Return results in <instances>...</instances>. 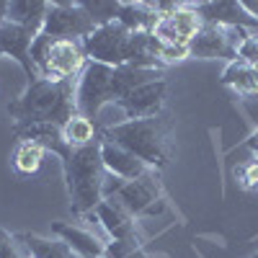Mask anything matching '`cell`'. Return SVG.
Returning a JSON list of instances; mask_svg holds the SVG:
<instances>
[{
    "label": "cell",
    "mask_w": 258,
    "mask_h": 258,
    "mask_svg": "<svg viewBox=\"0 0 258 258\" xmlns=\"http://www.w3.org/2000/svg\"><path fill=\"white\" fill-rule=\"evenodd\" d=\"M13 132L18 140L39 142L47 153L59 158L73 214L88 217V214L96 212V207L106 199L109 178H111L101 160V137L85 147H70L62 137V126L57 124H31V126L13 129Z\"/></svg>",
    "instance_id": "cell-1"
},
{
    "label": "cell",
    "mask_w": 258,
    "mask_h": 258,
    "mask_svg": "<svg viewBox=\"0 0 258 258\" xmlns=\"http://www.w3.org/2000/svg\"><path fill=\"white\" fill-rule=\"evenodd\" d=\"M88 62L111 64V68H142L163 73L165 64L158 59V39L150 31H132L119 21L96 26V31L83 39Z\"/></svg>",
    "instance_id": "cell-2"
},
{
    "label": "cell",
    "mask_w": 258,
    "mask_h": 258,
    "mask_svg": "<svg viewBox=\"0 0 258 258\" xmlns=\"http://www.w3.org/2000/svg\"><path fill=\"white\" fill-rule=\"evenodd\" d=\"M75 88L78 80H47V78H34L26 83L11 103H8V116L13 119V129L31 126V124H57L64 126L75 114Z\"/></svg>",
    "instance_id": "cell-3"
},
{
    "label": "cell",
    "mask_w": 258,
    "mask_h": 258,
    "mask_svg": "<svg viewBox=\"0 0 258 258\" xmlns=\"http://www.w3.org/2000/svg\"><path fill=\"white\" fill-rule=\"evenodd\" d=\"M155 78H163V73L142 70V68H111V64L88 62L85 70L80 73L78 88H75L78 114L96 121L106 106H119V101L129 91H135L137 85L155 80Z\"/></svg>",
    "instance_id": "cell-4"
},
{
    "label": "cell",
    "mask_w": 258,
    "mask_h": 258,
    "mask_svg": "<svg viewBox=\"0 0 258 258\" xmlns=\"http://www.w3.org/2000/svg\"><path fill=\"white\" fill-rule=\"evenodd\" d=\"M170 135H173V121L168 114L147 119H121L101 129L103 140L129 150L153 170L165 168L170 160Z\"/></svg>",
    "instance_id": "cell-5"
},
{
    "label": "cell",
    "mask_w": 258,
    "mask_h": 258,
    "mask_svg": "<svg viewBox=\"0 0 258 258\" xmlns=\"http://www.w3.org/2000/svg\"><path fill=\"white\" fill-rule=\"evenodd\" d=\"M34 68L41 78L47 80H78L80 73L88 64V54L83 49V41L78 39H59V41H47L36 36L31 52H29Z\"/></svg>",
    "instance_id": "cell-6"
},
{
    "label": "cell",
    "mask_w": 258,
    "mask_h": 258,
    "mask_svg": "<svg viewBox=\"0 0 258 258\" xmlns=\"http://www.w3.org/2000/svg\"><path fill=\"white\" fill-rule=\"evenodd\" d=\"M96 31V24L91 13L85 11L83 0H54L49 6V13L44 18V26L36 36L47 41H59V39H88Z\"/></svg>",
    "instance_id": "cell-7"
},
{
    "label": "cell",
    "mask_w": 258,
    "mask_h": 258,
    "mask_svg": "<svg viewBox=\"0 0 258 258\" xmlns=\"http://www.w3.org/2000/svg\"><path fill=\"white\" fill-rule=\"evenodd\" d=\"M111 197L132 217H155V214L165 212V191L160 186L158 170H150L135 181H121Z\"/></svg>",
    "instance_id": "cell-8"
},
{
    "label": "cell",
    "mask_w": 258,
    "mask_h": 258,
    "mask_svg": "<svg viewBox=\"0 0 258 258\" xmlns=\"http://www.w3.org/2000/svg\"><path fill=\"white\" fill-rule=\"evenodd\" d=\"M255 31L248 29H238V26H220V24H204V29L194 36V41L188 44L191 57L199 59H225V62H235L238 59V47L240 41Z\"/></svg>",
    "instance_id": "cell-9"
},
{
    "label": "cell",
    "mask_w": 258,
    "mask_h": 258,
    "mask_svg": "<svg viewBox=\"0 0 258 258\" xmlns=\"http://www.w3.org/2000/svg\"><path fill=\"white\" fill-rule=\"evenodd\" d=\"M204 29V18L191 3H181L176 11H170L155 21V26L150 29L160 44H183L188 47L194 36Z\"/></svg>",
    "instance_id": "cell-10"
},
{
    "label": "cell",
    "mask_w": 258,
    "mask_h": 258,
    "mask_svg": "<svg viewBox=\"0 0 258 258\" xmlns=\"http://www.w3.org/2000/svg\"><path fill=\"white\" fill-rule=\"evenodd\" d=\"M165 91H168V80H165V78L147 80V83L137 85L135 91H129V93L119 101L116 109H121L124 119H147V116H158V114H163Z\"/></svg>",
    "instance_id": "cell-11"
},
{
    "label": "cell",
    "mask_w": 258,
    "mask_h": 258,
    "mask_svg": "<svg viewBox=\"0 0 258 258\" xmlns=\"http://www.w3.org/2000/svg\"><path fill=\"white\" fill-rule=\"evenodd\" d=\"M93 220L106 230L109 240H121V243H140L142 245V235L137 227V217H132L114 197L103 199L96 212H93Z\"/></svg>",
    "instance_id": "cell-12"
},
{
    "label": "cell",
    "mask_w": 258,
    "mask_h": 258,
    "mask_svg": "<svg viewBox=\"0 0 258 258\" xmlns=\"http://www.w3.org/2000/svg\"><path fill=\"white\" fill-rule=\"evenodd\" d=\"M34 39H36V31L21 26V24H13V21L0 24V54H6V57H11V59H16L21 64V70L26 73V83L39 78L34 62L29 57Z\"/></svg>",
    "instance_id": "cell-13"
},
{
    "label": "cell",
    "mask_w": 258,
    "mask_h": 258,
    "mask_svg": "<svg viewBox=\"0 0 258 258\" xmlns=\"http://www.w3.org/2000/svg\"><path fill=\"white\" fill-rule=\"evenodd\" d=\"M52 235L59 238L78 258H103L106 240L80 222H52Z\"/></svg>",
    "instance_id": "cell-14"
},
{
    "label": "cell",
    "mask_w": 258,
    "mask_h": 258,
    "mask_svg": "<svg viewBox=\"0 0 258 258\" xmlns=\"http://www.w3.org/2000/svg\"><path fill=\"white\" fill-rule=\"evenodd\" d=\"M204 18V24L238 26L258 34V21L243 8V0H220V3H191Z\"/></svg>",
    "instance_id": "cell-15"
},
{
    "label": "cell",
    "mask_w": 258,
    "mask_h": 258,
    "mask_svg": "<svg viewBox=\"0 0 258 258\" xmlns=\"http://www.w3.org/2000/svg\"><path fill=\"white\" fill-rule=\"evenodd\" d=\"M101 160L106 165V170H109L111 176L121 178V181H135V178H142L145 173H150L153 168H147L137 155H132L129 150L109 142L101 137Z\"/></svg>",
    "instance_id": "cell-16"
},
{
    "label": "cell",
    "mask_w": 258,
    "mask_h": 258,
    "mask_svg": "<svg viewBox=\"0 0 258 258\" xmlns=\"http://www.w3.org/2000/svg\"><path fill=\"white\" fill-rule=\"evenodd\" d=\"M222 85L232 88L240 98L250 101V98H258V83H255V70L253 64L243 62V59H235V62H227V68L222 70Z\"/></svg>",
    "instance_id": "cell-17"
},
{
    "label": "cell",
    "mask_w": 258,
    "mask_h": 258,
    "mask_svg": "<svg viewBox=\"0 0 258 258\" xmlns=\"http://www.w3.org/2000/svg\"><path fill=\"white\" fill-rule=\"evenodd\" d=\"M49 6L52 3H47V0H8V21L39 34L49 13Z\"/></svg>",
    "instance_id": "cell-18"
},
{
    "label": "cell",
    "mask_w": 258,
    "mask_h": 258,
    "mask_svg": "<svg viewBox=\"0 0 258 258\" xmlns=\"http://www.w3.org/2000/svg\"><path fill=\"white\" fill-rule=\"evenodd\" d=\"M62 137L70 147H85L101 137V129L96 126V121L85 119L83 114H75L68 124L62 126Z\"/></svg>",
    "instance_id": "cell-19"
},
{
    "label": "cell",
    "mask_w": 258,
    "mask_h": 258,
    "mask_svg": "<svg viewBox=\"0 0 258 258\" xmlns=\"http://www.w3.org/2000/svg\"><path fill=\"white\" fill-rule=\"evenodd\" d=\"M21 238H24L34 258H78L59 238H41L36 232H24Z\"/></svg>",
    "instance_id": "cell-20"
},
{
    "label": "cell",
    "mask_w": 258,
    "mask_h": 258,
    "mask_svg": "<svg viewBox=\"0 0 258 258\" xmlns=\"http://www.w3.org/2000/svg\"><path fill=\"white\" fill-rule=\"evenodd\" d=\"M44 155H47V150L41 147L39 142L21 140L18 147H16V153H13V165H16L18 173L31 176V173H36V170L41 168V160H44Z\"/></svg>",
    "instance_id": "cell-21"
},
{
    "label": "cell",
    "mask_w": 258,
    "mask_h": 258,
    "mask_svg": "<svg viewBox=\"0 0 258 258\" xmlns=\"http://www.w3.org/2000/svg\"><path fill=\"white\" fill-rule=\"evenodd\" d=\"M83 6H85V11L91 13L96 26L111 24V21H116V13H119V0H93V3L83 0Z\"/></svg>",
    "instance_id": "cell-22"
},
{
    "label": "cell",
    "mask_w": 258,
    "mask_h": 258,
    "mask_svg": "<svg viewBox=\"0 0 258 258\" xmlns=\"http://www.w3.org/2000/svg\"><path fill=\"white\" fill-rule=\"evenodd\" d=\"M0 258H34L26 248L21 235H11L8 230H0Z\"/></svg>",
    "instance_id": "cell-23"
},
{
    "label": "cell",
    "mask_w": 258,
    "mask_h": 258,
    "mask_svg": "<svg viewBox=\"0 0 258 258\" xmlns=\"http://www.w3.org/2000/svg\"><path fill=\"white\" fill-rule=\"evenodd\" d=\"M103 258H153L142 250L140 243H121V240H109L106 243Z\"/></svg>",
    "instance_id": "cell-24"
},
{
    "label": "cell",
    "mask_w": 258,
    "mask_h": 258,
    "mask_svg": "<svg viewBox=\"0 0 258 258\" xmlns=\"http://www.w3.org/2000/svg\"><path fill=\"white\" fill-rule=\"evenodd\" d=\"M191 57V52H188V47H183V44H160L158 41V59L165 64H178V62H183V59H188Z\"/></svg>",
    "instance_id": "cell-25"
},
{
    "label": "cell",
    "mask_w": 258,
    "mask_h": 258,
    "mask_svg": "<svg viewBox=\"0 0 258 258\" xmlns=\"http://www.w3.org/2000/svg\"><path fill=\"white\" fill-rule=\"evenodd\" d=\"M238 59L248 62V64H258V34H248L240 47H238Z\"/></svg>",
    "instance_id": "cell-26"
},
{
    "label": "cell",
    "mask_w": 258,
    "mask_h": 258,
    "mask_svg": "<svg viewBox=\"0 0 258 258\" xmlns=\"http://www.w3.org/2000/svg\"><path fill=\"white\" fill-rule=\"evenodd\" d=\"M240 183L243 188H258V160H248L240 165Z\"/></svg>",
    "instance_id": "cell-27"
},
{
    "label": "cell",
    "mask_w": 258,
    "mask_h": 258,
    "mask_svg": "<svg viewBox=\"0 0 258 258\" xmlns=\"http://www.w3.org/2000/svg\"><path fill=\"white\" fill-rule=\"evenodd\" d=\"M8 21V0H0V24Z\"/></svg>",
    "instance_id": "cell-28"
},
{
    "label": "cell",
    "mask_w": 258,
    "mask_h": 258,
    "mask_svg": "<svg viewBox=\"0 0 258 258\" xmlns=\"http://www.w3.org/2000/svg\"><path fill=\"white\" fill-rule=\"evenodd\" d=\"M253 70H255V83H258V64H253Z\"/></svg>",
    "instance_id": "cell-29"
},
{
    "label": "cell",
    "mask_w": 258,
    "mask_h": 258,
    "mask_svg": "<svg viewBox=\"0 0 258 258\" xmlns=\"http://www.w3.org/2000/svg\"><path fill=\"white\" fill-rule=\"evenodd\" d=\"M253 258H258V253H255V255H253Z\"/></svg>",
    "instance_id": "cell-30"
}]
</instances>
